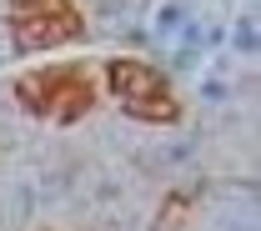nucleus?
Segmentation results:
<instances>
[{"label": "nucleus", "mask_w": 261, "mask_h": 231, "mask_svg": "<svg viewBox=\"0 0 261 231\" xmlns=\"http://www.w3.org/2000/svg\"><path fill=\"white\" fill-rule=\"evenodd\" d=\"M15 100L25 116L56 121V126H75L96 111V86L81 66H40L15 75Z\"/></svg>", "instance_id": "obj_1"}, {"label": "nucleus", "mask_w": 261, "mask_h": 231, "mask_svg": "<svg viewBox=\"0 0 261 231\" xmlns=\"http://www.w3.org/2000/svg\"><path fill=\"white\" fill-rule=\"evenodd\" d=\"M106 86H111V100H116L126 116H136V121H151V126L181 121V100H176L171 81H166L151 61L111 56V61H106Z\"/></svg>", "instance_id": "obj_2"}, {"label": "nucleus", "mask_w": 261, "mask_h": 231, "mask_svg": "<svg viewBox=\"0 0 261 231\" xmlns=\"http://www.w3.org/2000/svg\"><path fill=\"white\" fill-rule=\"evenodd\" d=\"M5 25L15 50H56L86 35L75 0H5Z\"/></svg>", "instance_id": "obj_3"}]
</instances>
